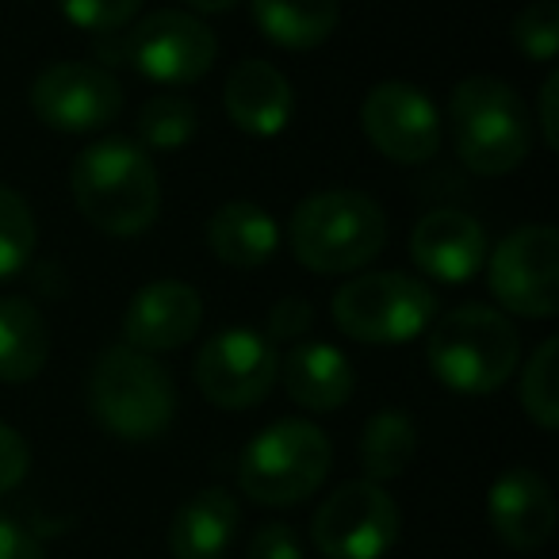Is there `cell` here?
<instances>
[{
    "instance_id": "6da1fadb",
    "label": "cell",
    "mask_w": 559,
    "mask_h": 559,
    "mask_svg": "<svg viewBox=\"0 0 559 559\" xmlns=\"http://www.w3.org/2000/svg\"><path fill=\"white\" fill-rule=\"evenodd\" d=\"M70 192L81 215L111 238L150 230L162 211V180L142 146L131 139H104L73 157Z\"/></svg>"
},
{
    "instance_id": "7a4b0ae2",
    "label": "cell",
    "mask_w": 559,
    "mask_h": 559,
    "mask_svg": "<svg viewBox=\"0 0 559 559\" xmlns=\"http://www.w3.org/2000/svg\"><path fill=\"white\" fill-rule=\"evenodd\" d=\"M288 246L304 269L322 276L357 272L388 246V218L365 192H319L292 211Z\"/></svg>"
},
{
    "instance_id": "3957f363",
    "label": "cell",
    "mask_w": 559,
    "mask_h": 559,
    "mask_svg": "<svg viewBox=\"0 0 559 559\" xmlns=\"http://www.w3.org/2000/svg\"><path fill=\"white\" fill-rule=\"evenodd\" d=\"M456 154L475 177H506L525 162L533 146L528 108L506 81L467 78L449 100Z\"/></svg>"
},
{
    "instance_id": "277c9868",
    "label": "cell",
    "mask_w": 559,
    "mask_h": 559,
    "mask_svg": "<svg viewBox=\"0 0 559 559\" xmlns=\"http://www.w3.org/2000/svg\"><path fill=\"white\" fill-rule=\"evenodd\" d=\"M518 330L490 307H456L429 330V368L456 395H490L513 376Z\"/></svg>"
},
{
    "instance_id": "5b68a950",
    "label": "cell",
    "mask_w": 559,
    "mask_h": 559,
    "mask_svg": "<svg viewBox=\"0 0 559 559\" xmlns=\"http://www.w3.org/2000/svg\"><path fill=\"white\" fill-rule=\"evenodd\" d=\"M88 403L93 414L123 441H150L165 433L177 414V391L162 365L150 353L131 345L100 353L88 380Z\"/></svg>"
},
{
    "instance_id": "8992f818",
    "label": "cell",
    "mask_w": 559,
    "mask_h": 559,
    "mask_svg": "<svg viewBox=\"0 0 559 559\" xmlns=\"http://www.w3.org/2000/svg\"><path fill=\"white\" fill-rule=\"evenodd\" d=\"M326 433L311 421H276L246 444L238 483L261 506H296L322 487L330 475Z\"/></svg>"
},
{
    "instance_id": "52a82bcc",
    "label": "cell",
    "mask_w": 559,
    "mask_h": 559,
    "mask_svg": "<svg viewBox=\"0 0 559 559\" xmlns=\"http://www.w3.org/2000/svg\"><path fill=\"white\" fill-rule=\"evenodd\" d=\"M437 296L406 272H365L334 296V322L365 345H399L433 326Z\"/></svg>"
},
{
    "instance_id": "ba28073f",
    "label": "cell",
    "mask_w": 559,
    "mask_h": 559,
    "mask_svg": "<svg viewBox=\"0 0 559 559\" xmlns=\"http://www.w3.org/2000/svg\"><path fill=\"white\" fill-rule=\"evenodd\" d=\"M399 506L380 483H345L314 513V548L326 559H383L399 544Z\"/></svg>"
},
{
    "instance_id": "9c48e42d",
    "label": "cell",
    "mask_w": 559,
    "mask_h": 559,
    "mask_svg": "<svg viewBox=\"0 0 559 559\" xmlns=\"http://www.w3.org/2000/svg\"><path fill=\"white\" fill-rule=\"evenodd\" d=\"M119 62H131L157 85H192L215 66L218 39L192 12H154L119 43Z\"/></svg>"
},
{
    "instance_id": "30bf717a",
    "label": "cell",
    "mask_w": 559,
    "mask_h": 559,
    "mask_svg": "<svg viewBox=\"0 0 559 559\" xmlns=\"http://www.w3.org/2000/svg\"><path fill=\"white\" fill-rule=\"evenodd\" d=\"M490 292L510 314L551 319L559 311V234L521 226L490 257Z\"/></svg>"
},
{
    "instance_id": "8fae6325",
    "label": "cell",
    "mask_w": 559,
    "mask_h": 559,
    "mask_svg": "<svg viewBox=\"0 0 559 559\" xmlns=\"http://www.w3.org/2000/svg\"><path fill=\"white\" fill-rule=\"evenodd\" d=\"M280 380V357L269 337L253 330H223L195 353V388L211 406L246 411L257 406Z\"/></svg>"
},
{
    "instance_id": "7c38bea8",
    "label": "cell",
    "mask_w": 559,
    "mask_h": 559,
    "mask_svg": "<svg viewBox=\"0 0 559 559\" xmlns=\"http://www.w3.org/2000/svg\"><path fill=\"white\" fill-rule=\"evenodd\" d=\"M32 108L55 131L85 134L116 123L123 111V88L96 62H58L35 78Z\"/></svg>"
},
{
    "instance_id": "4fadbf2b",
    "label": "cell",
    "mask_w": 559,
    "mask_h": 559,
    "mask_svg": "<svg viewBox=\"0 0 559 559\" xmlns=\"http://www.w3.org/2000/svg\"><path fill=\"white\" fill-rule=\"evenodd\" d=\"M360 123L376 154L395 165H421L441 146V119L433 100L418 85H403V81L376 85L360 108Z\"/></svg>"
},
{
    "instance_id": "5bb4252c",
    "label": "cell",
    "mask_w": 559,
    "mask_h": 559,
    "mask_svg": "<svg viewBox=\"0 0 559 559\" xmlns=\"http://www.w3.org/2000/svg\"><path fill=\"white\" fill-rule=\"evenodd\" d=\"M487 513L495 536L513 551H536L556 533V495L528 467H510L498 475L487 495Z\"/></svg>"
},
{
    "instance_id": "9a60e30c",
    "label": "cell",
    "mask_w": 559,
    "mask_h": 559,
    "mask_svg": "<svg viewBox=\"0 0 559 559\" xmlns=\"http://www.w3.org/2000/svg\"><path fill=\"white\" fill-rule=\"evenodd\" d=\"M200 319H203V304L192 284L157 280V284H146L131 299L123 319V334L127 345L139 353H169L192 342L195 330H200Z\"/></svg>"
},
{
    "instance_id": "2e32d148",
    "label": "cell",
    "mask_w": 559,
    "mask_h": 559,
    "mask_svg": "<svg viewBox=\"0 0 559 559\" xmlns=\"http://www.w3.org/2000/svg\"><path fill=\"white\" fill-rule=\"evenodd\" d=\"M411 257L426 276L464 284L487 261V234L472 215L452 207L426 211L411 234Z\"/></svg>"
},
{
    "instance_id": "e0dca14e",
    "label": "cell",
    "mask_w": 559,
    "mask_h": 559,
    "mask_svg": "<svg viewBox=\"0 0 559 559\" xmlns=\"http://www.w3.org/2000/svg\"><path fill=\"white\" fill-rule=\"evenodd\" d=\"M223 108L238 131L257 134V139H272L292 119V85L276 66L246 58L226 78Z\"/></svg>"
},
{
    "instance_id": "ac0fdd59",
    "label": "cell",
    "mask_w": 559,
    "mask_h": 559,
    "mask_svg": "<svg viewBox=\"0 0 559 559\" xmlns=\"http://www.w3.org/2000/svg\"><path fill=\"white\" fill-rule=\"evenodd\" d=\"M284 391L296 406L314 414H330L349 403L353 365L345 353L326 342H307L284 357Z\"/></svg>"
},
{
    "instance_id": "d6986e66",
    "label": "cell",
    "mask_w": 559,
    "mask_h": 559,
    "mask_svg": "<svg viewBox=\"0 0 559 559\" xmlns=\"http://www.w3.org/2000/svg\"><path fill=\"white\" fill-rule=\"evenodd\" d=\"M238 502L226 490L207 487L177 510L169 525L173 559H223L238 533Z\"/></svg>"
},
{
    "instance_id": "ffe728a7",
    "label": "cell",
    "mask_w": 559,
    "mask_h": 559,
    "mask_svg": "<svg viewBox=\"0 0 559 559\" xmlns=\"http://www.w3.org/2000/svg\"><path fill=\"white\" fill-rule=\"evenodd\" d=\"M207 246L230 269H261L280 246V226L264 207L246 200L223 203L207 223Z\"/></svg>"
},
{
    "instance_id": "44dd1931",
    "label": "cell",
    "mask_w": 559,
    "mask_h": 559,
    "mask_svg": "<svg viewBox=\"0 0 559 559\" xmlns=\"http://www.w3.org/2000/svg\"><path fill=\"white\" fill-rule=\"evenodd\" d=\"M50 357V330L35 304L12 296L0 299V380L27 383Z\"/></svg>"
},
{
    "instance_id": "7402d4cb",
    "label": "cell",
    "mask_w": 559,
    "mask_h": 559,
    "mask_svg": "<svg viewBox=\"0 0 559 559\" xmlns=\"http://www.w3.org/2000/svg\"><path fill=\"white\" fill-rule=\"evenodd\" d=\"M253 20L276 47L311 50L334 35L342 0H253Z\"/></svg>"
},
{
    "instance_id": "603a6c76",
    "label": "cell",
    "mask_w": 559,
    "mask_h": 559,
    "mask_svg": "<svg viewBox=\"0 0 559 559\" xmlns=\"http://www.w3.org/2000/svg\"><path fill=\"white\" fill-rule=\"evenodd\" d=\"M414 452H418V433H414V421L406 414L383 411L365 426L360 464L368 472V483L399 479L414 464Z\"/></svg>"
},
{
    "instance_id": "cb8c5ba5",
    "label": "cell",
    "mask_w": 559,
    "mask_h": 559,
    "mask_svg": "<svg viewBox=\"0 0 559 559\" xmlns=\"http://www.w3.org/2000/svg\"><path fill=\"white\" fill-rule=\"evenodd\" d=\"M521 406L540 429L559 426V342L548 337L540 342V349L533 353L525 368V380H521Z\"/></svg>"
},
{
    "instance_id": "d4e9b609",
    "label": "cell",
    "mask_w": 559,
    "mask_h": 559,
    "mask_svg": "<svg viewBox=\"0 0 559 559\" xmlns=\"http://www.w3.org/2000/svg\"><path fill=\"white\" fill-rule=\"evenodd\" d=\"M35 241H39V226L27 200L0 185V280L16 276L32 261Z\"/></svg>"
},
{
    "instance_id": "484cf974",
    "label": "cell",
    "mask_w": 559,
    "mask_h": 559,
    "mask_svg": "<svg viewBox=\"0 0 559 559\" xmlns=\"http://www.w3.org/2000/svg\"><path fill=\"white\" fill-rule=\"evenodd\" d=\"M195 134V108L185 96H154L139 111V139L150 150H180Z\"/></svg>"
},
{
    "instance_id": "4316f807",
    "label": "cell",
    "mask_w": 559,
    "mask_h": 559,
    "mask_svg": "<svg viewBox=\"0 0 559 559\" xmlns=\"http://www.w3.org/2000/svg\"><path fill=\"white\" fill-rule=\"evenodd\" d=\"M513 43L521 55L533 62H551L559 50V4L556 0H536L513 20Z\"/></svg>"
},
{
    "instance_id": "83f0119b",
    "label": "cell",
    "mask_w": 559,
    "mask_h": 559,
    "mask_svg": "<svg viewBox=\"0 0 559 559\" xmlns=\"http://www.w3.org/2000/svg\"><path fill=\"white\" fill-rule=\"evenodd\" d=\"M142 9V0H62V12L85 32H119L134 20Z\"/></svg>"
},
{
    "instance_id": "f1b7e54d",
    "label": "cell",
    "mask_w": 559,
    "mask_h": 559,
    "mask_svg": "<svg viewBox=\"0 0 559 559\" xmlns=\"http://www.w3.org/2000/svg\"><path fill=\"white\" fill-rule=\"evenodd\" d=\"M27 467H32L27 441L12 426H4V421H0V495L16 490L20 483H24Z\"/></svg>"
},
{
    "instance_id": "f546056e",
    "label": "cell",
    "mask_w": 559,
    "mask_h": 559,
    "mask_svg": "<svg viewBox=\"0 0 559 559\" xmlns=\"http://www.w3.org/2000/svg\"><path fill=\"white\" fill-rule=\"evenodd\" d=\"M246 559H304V544L292 525H261L249 540Z\"/></svg>"
},
{
    "instance_id": "4dcf8cb0",
    "label": "cell",
    "mask_w": 559,
    "mask_h": 559,
    "mask_svg": "<svg viewBox=\"0 0 559 559\" xmlns=\"http://www.w3.org/2000/svg\"><path fill=\"white\" fill-rule=\"evenodd\" d=\"M311 307L304 304V299H280L276 311L269 314V334L276 337V342H292V337L307 334V326H311Z\"/></svg>"
},
{
    "instance_id": "1f68e13d",
    "label": "cell",
    "mask_w": 559,
    "mask_h": 559,
    "mask_svg": "<svg viewBox=\"0 0 559 559\" xmlns=\"http://www.w3.org/2000/svg\"><path fill=\"white\" fill-rule=\"evenodd\" d=\"M0 559H47L43 544L20 521L0 518Z\"/></svg>"
},
{
    "instance_id": "d6a6232c",
    "label": "cell",
    "mask_w": 559,
    "mask_h": 559,
    "mask_svg": "<svg viewBox=\"0 0 559 559\" xmlns=\"http://www.w3.org/2000/svg\"><path fill=\"white\" fill-rule=\"evenodd\" d=\"M556 96H559V73L551 70L548 78H544V85H540V104H536V111H540V127H544V146H548V150H559V111H556Z\"/></svg>"
},
{
    "instance_id": "836d02e7",
    "label": "cell",
    "mask_w": 559,
    "mask_h": 559,
    "mask_svg": "<svg viewBox=\"0 0 559 559\" xmlns=\"http://www.w3.org/2000/svg\"><path fill=\"white\" fill-rule=\"evenodd\" d=\"M195 12H226V9H234L238 0H188Z\"/></svg>"
}]
</instances>
